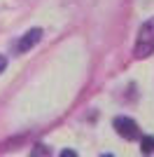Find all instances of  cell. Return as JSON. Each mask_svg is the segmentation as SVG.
I'll use <instances>...</instances> for the list:
<instances>
[{
    "label": "cell",
    "instance_id": "6",
    "mask_svg": "<svg viewBox=\"0 0 154 157\" xmlns=\"http://www.w3.org/2000/svg\"><path fill=\"white\" fill-rule=\"evenodd\" d=\"M61 157H77V152L68 148V150H63V152H61Z\"/></svg>",
    "mask_w": 154,
    "mask_h": 157
},
{
    "label": "cell",
    "instance_id": "8",
    "mask_svg": "<svg viewBox=\"0 0 154 157\" xmlns=\"http://www.w3.org/2000/svg\"><path fill=\"white\" fill-rule=\"evenodd\" d=\"M103 157H112V155H103Z\"/></svg>",
    "mask_w": 154,
    "mask_h": 157
},
{
    "label": "cell",
    "instance_id": "1",
    "mask_svg": "<svg viewBox=\"0 0 154 157\" xmlns=\"http://www.w3.org/2000/svg\"><path fill=\"white\" fill-rule=\"evenodd\" d=\"M133 54L138 59H147L154 54V17L147 19L138 28V38H135V47H133Z\"/></svg>",
    "mask_w": 154,
    "mask_h": 157
},
{
    "label": "cell",
    "instance_id": "4",
    "mask_svg": "<svg viewBox=\"0 0 154 157\" xmlns=\"http://www.w3.org/2000/svg\"><path fill=\"white\" fill-rule=\"evenodd\" d=\"M31 157H51V148L45 143H38L31 148Z\"/></svg>",
    "mask_w": 154,
    "mask_h": 157
},
{
    "label": "cell",
    "instance_id": "3",
    "mask_svg": "<svg viewBox=\"0 0 154 157\" xmlns=\"http://www.w3.org/2000/svg\"><path fill=\"white\" fill-rule=\"evenodd\" d=\"M40 38H42V31H40V28H31V31L24 33V38L19 40L16 49H19V52H28L31 47H35L40 42Z\"/></svg>",
    "mask_w": 154,
    "mask_h": 157
},
{
    "label": "cell",
    "instance_id": "5",
    "mask_svg": "<svg viewBox=\"0 0 154 157\" xmlns=\"http://www.w3.org/2000/svg\"><path fill=\"white\" fill-rule=\"evenodd\" d=\"M140 152L142 155H152L154 152V136H142L140 138Z\"/></svg>",
    "mask_w": 154,
    "mask_h": 157
},
{
    "label": "cell",
    "instance_id": "7",
    "mask_svg": "<svg viewBox=\"0 0 154 157\" xmlns=\"http://www.w3.org/2000/svg\"><path fill=\"white\" fill-rule=\"evenodd\" d=\"M5 68H7V59H5V56H2V54H0V73L5 71Z\"/></svg>",
    "mask_w": 154,
    "mask_h": 157
},
{
    "label": "cell",
    "instance_id": "2",
    "mask_svg": "<svg viewBox=\"0 0 154 157\" xmlns=\"http://www.w3.org/2000/svg\"><path fill=\"white\" fill-rule=\"evenodd\" d=\"M115 129H117V134L124 136L126 141H135V138H140V127L135 124L131 117H124V115L115 117Z\"/></svg>",
    "mask_w": 154,
    "mask_h": 157
}]
</instances>
